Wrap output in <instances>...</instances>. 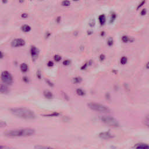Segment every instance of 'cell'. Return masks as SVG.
<instances>
[{
	"label": "cell",
	"mask_w": 149,
	"mask_h": 149,
	"mask_svg": "<svg viewBox=\"0 0 149 149\" xmlns=\"http://www.w3.org/2000/svg\"><path fill=\"white\" fill-rule=\"evenodd\" d=\"M114 44V41H113V39L112 37H110V38H108L107 40V44H108V46H112Z\"/></svg>",
	"instance_id": "44dd1931"
},
{
	"label": "cell",
	"mask_w": 149,
	"mask_h": 149,
	"mask_svg": "<svg viewBox=\"0 0 149 149\" xmlns=\"http://www.w3.org/2000/svg\"><path fill=\"white\" fill-rule=\"evenodd\" d=\"M146 68L147 69H149V62L146 64Z\"/></svg>",
	"instance_id": "b9f144b4"
},
{
	"label": "cell",
	"mask_w": 149,
	"mask_h": 149,
	"mask_svg": "<svg viewBox=\"0 0 149 149\" xmlns=\"http://www.w3.org/2000/svg\"><path fill=\"white\" fill-rule=\"evenodd\" d=\"M74 1H78V0H74Z\"/></svg>",
	"instance_id": "ee69618b"
},
{
	"label": "cell",
	"mask_w": 149,
	"mask_h": 149,
	"mask_svg": "<svg viewBox=\"0 0 149 149\" xmlns=\"http://www.w3.org/2000/svg\"><path fill=\"white\" fill-rule=\"evenodd\" d=\"M127 61H128V59L126 56H122V57L121 58L120 62L122 65H125V64L127 63Z\"/></svg>",
	"instance_id": "e0dca14e"
},
{
	"label": "cell",
	"mask_w": 149,
	"mask_h": 149,
	"mask_svg": "<svg viewBox=\"0 0 149 149\" xmlns=\"http://www.w3.org/2000/svg\"><path fill=\"white\" fill-rule=\"evenodd\" d=\"M37 76L39 79L41 78V72H40V71H38V72H37Z\"/></svg>",
	"instance_id": "74e56055"
},
{
	"label": "cell",
	"mask_w": 149,
	"mask_h": 149,
	"mask_svg": "<svg viewBox=\"0 0 149 149\" xmlns=\"http://www.w3.org/2000/svg\"><path fill=\"white\" fill-rule=\"evenodd\" d=\"M116 18V15L115 13H112L111 14V20H110V23H112L114 21L115 19Z\"/></svg>",
	"instance_id": "cb8c5ba5"
},
{
	"label": "cell",
	"mask_w": 149,
	"mask_h": 149,
	"mask_svg": "<svg viewBox=\"0 0 149 149\" xmlns=\"http://www.w3.org/2000/svg\"><path fill=\"white\" fill-rule=\"evenodd\" d=\"M61 20V16H58V17H57V18L56 19V21L57 23H60Z\"/></svg>",
	"instance_id": "d590c367"
},
{
	"label": "cell",
	"mask_w": 149,
	"mask_h": 149,
	"mask_svg": "<svg viewBox=\"0 0 149 149\" xmlns=\"http://www.w3.org/2000/svg\"><path fill=\"white\" fill-rule=\"evenodd\" d=\"M99 20L100 25L101 26H103V25L105 24V21H106V18H105V15L102 14L101 15H100L99 17Z\"/></svg>",
	"instance_id": "9c48e42d"
},
{
	"label": "cell",
	"mask_w": 149,
	"mask_h": 149,
	"mask_svg": "<svg viewBox=\"0 0 149 149\" xmlns=\"http://www.w3.org/2000/svg\"><path fill=\"white\" fill-rule=\"evenodd\" d=\"M143 123L146 126L149 128V117H147L146 120L143 121Z\"/></svg>",
	"instance_id": "d4e9b609"
},
{
	"label": "cell",
	"mask_w": 149,
	"mask_h": 149,
	"mask_svg": "<svg viewBox=\"0 0 149 149\" xmlns=\"http://www.w3.org/2000/svg\"><path fill=\"white\" fill-rule=\"evenodd\" d=\"M25 44V40L22 38H16L12 41L11 46L13 47H19L23 46Z\"/></svg>",
	"instance_id": "8992f818"
},
{
	"label": "cell",
	"mask_w": 149,
	"mask_h": 149,
	"mask_svg": "<svg viewBox=\"0 0 149 149\" xmlns=\"http://www.w3.org/2000/svg\"><path fill=\"white\" fill-rule=\"evenodd\" d=\"M11 111L14 115L22 119L33 120L36 118L35 113L32 110L26 108H12L11 110Z\"/></svg>",
	"instance_id": "7a4b0ae2"
},
{
	"label": "cell",
	"mask_w": 149,
	"mask_h": 149,
	"mask_svg": "<svg viewBox=\"0 0 149 149\" xmlns=\"http://www.w3.org/2000/svg\"><path fill=\"white\" fill-rule=\"evenodd\" d=\"M9 147H7L5 146H2V145H0V149H9Z\"/></svg>",
	"instance_id": "8d00e7d4"
},
{
	"label": "cell",
	"mask_w": 149,
	"mask_h": 149,
	"mask_svg": "<svg viewBox=\"0 0 149 149\" xmlns=\"http://www.w3.org/2000/svg\"><path fill=\"white\" fill-rule=\"evenodd\" d=\"M88 107L91 110L101 112H109L110 111V110L108 107L100 104L90 102V103L88 104Z\"/></svg>",
	"instance_id": "277c9868"
},
{
	"label": "cell",
	"mask_w": 149,
	"mask_h": 149,
	"mask_svg": "<svg viewBox=\"0 0 149 149\" xmlns=\"http://www.w3.org/2000/svg\"><path fill=\"white\" fill-rule=\"evenodd\" d=\"M7 2H8V0H2V2L3 4H6Z\"/></svg>",
	"instance_id": "ab89813d"
},
{
	"label": "cell",
	"mask_w": 149,
	"mask_h": 149,
	"mask_svg": "<svg viewBox=\"0 0 149 149\" xmlns=\"http://www.w3.org/2000/svg\"><path fill=\"white\" fill-rule=\"evenodd\" d=\"M105 58V56H104V54H101L100 56H99V59L100 61H103L104 60V59Z\"/></svg>",
	"instance_id": "f1b7e54d"
},
{
	"label": "cell",
	"mask_w": 149,
	"mask_h": 149,
	"mask_svg": "<svg viewBox=\"0 0 149 149\" xmlns=\"http://www.w3.org/2000/svg\"><path fill=\"white\" fill-rule=\"evenodd\" d=\"M46 82H47V83H48V84L49 86H51V87H53V86H54V84H53V83H51V82L50 81V80H48V79H47L46 80Z\"/></svg>",
	"instance_id": "d6a6232c"
},
{
	"label": "cell",
	"mask_w": 149,
	"mask_h": 149,
	"mask_svg": "<svg viewBox=\"0 0 149 149\" xmlns=\"http://www.w3.org/2000/svg\"><path fill=\"white\" fill-rule=\"evenodd\" d=\"M47 148H49V147H44V146H39L35 147V149H47Z\"/></svg>",
	"instance_id": "e575fe53"
},
{
	"label": "cell",
	"mask_w": 149,
	"mask_h": 149,
	"mask_svg": "<svg viewBox=\"0 0 149 149\" xmlns=\"http://www.w3.org/2000/svg\"><path fill=\"white\" fill-rule=\"evenodd\" d=\"M61 56H59V55H56V56H54V60L56 61V62L60 61L61 60Z\"/></svg>",
	"instance_id": "603a6c76"
},
{
	"label": "cell",
	"mask_w": 149,
	"mask_h": 149,
	"mask_svg": "<svg viewBox=\"0 0 149 149\" xmlns=\"http://www.w3.org/2000/svg\"><path fill=\"white\" fill-rule=\"evenodd\" d=\"M22 30L25 33L29 32L31 30V27L28 25H24L22 26Z\"/></svg>",
	"instance_id": "7c38bea8"
},
{
	"label": "cell",
	"mask_w": 149,
	"mask_h": 149,
	"mask_svg": "<svg viewBox=\"0 0 149 149\" xmlns=\"http://www.w3.org/2000/svg\"><path fill=\"white\" fill-rule=\"evenodd\" d=\"M76 92L77 94L80 96H83L85 95V92H84V90L81 89H77V90H76Z\"/></svg>",
	"instance_id": "9a60e30c"
},
{
	"label": "cell",
	"mask_w": 149,
	"mask_h": 149,
	"mask_svg": "<svg viewBox=\"0 0 149 149\" xmlns=\"http://www.w3.org/2000/svg\"><path fill=\"white\" fill-rule=\"evenodd\" d=\"M3 56H4V55H3V54L2 52L0 51V58H1L3 57Z\"/></svg>",
	"instance_id": "f35d334b"
},
{
	"label": "cell",
	"mask_w": 149,
	"mask_h": 149,
	"mask_svg": "<svg viewBox=\"0 0 149 149\" xmlns=\"http://www.w3.org/2000/svg\"><path fill=\"white\" fill-rule=\"evenodd\" d=\"M122 41L123 43H128V41H130V38H129V37H128L127 36H123L122 37Z\"/></svg>",
	"instance_id": "d6986e66"
},
{
	"label": "cell",
	"mask_w": 149,
	"mask_h": 149,
	"mask_svg": "<svg viewBox=\"0 0 149 149\" xmlns=\"http://www.w3.org/2000/svg\"><path fill=\"white\" fill-rule=\"evenodd\" d=\"M82 81V79L80 77H76L74 79V83H79Z\"/></svg>",
	"instance_id": "ffe728a7"
},
{
	"label": "cell",
	"mask_w": 149,
	"mask_h": 149,
	"mask_svg": "<svg viewBox=\"0 0 149 149\" xmlns=\"http://www.w3.org/2000/svg\"><path fill=\"white\" fill-rule=\"evenodd\" d=\"M58 115H59V113L56 112H54L51 113V114L44 115V116H46V117H57V116H58Z\"/></svg>",
	"instance_id": "2e32d148"
},
{
	"label": "cell",
	"mask_w": 149,
	"mask_h": 149,
	"mask_svg": "<svg viewBox=\"0 0 149 149\" xmlns=\"http://www.w3.org/2000/svg\"><path fill=\"white\" fill-rule=\"evenodd\" d=\"M92 33H93V32H92V31H90V30L88 31V35H92Z\"/></svg>",
	"instance_id": "60d3db41"
},
{
	"label": "cell",
	"mask_w": 149,
	"mask_h": 149,
	"mask_svg": "<svg viewBox=\"0 0 149 149\" xmlns=\"http://www.w3.org/2000/svg\"><path fill=\"white\" fill-rule=\"evenodd\" d=\"M43 94H44V97L48 99H51L53 97V93L48 90H45L43 92Z\"/></svg>",
	"instance_id": "30bf717a"
},
{
	"label": "cell",
	"mask_w": 149,
	"mask_h": 149,
	"mask_svg": "<svg viewBox=\"0 0 149 149\" xmlns=\"http://www.w3.org/2000/svg\"><path fill=\"white\" fill-rule=\"evenodd\" d=\"M7 126V123L3 121H0V128H4Z\"/></svg>",
	"instance_id": "4316f807"
},
{
	"label": "cell",
	"mask_w": 149,
	"mask_h": 149,
	"mask_svg": "<svg viewBox=\"0 0 149 149\" xmlns=\"http://www.w3.org/2000/svg\"><path fill=\"white\" fill-rule=\"evenodd\" d=\"M99 137L102 139L104 140H107V139H110L114 138V135H112L111 133L108 132H101L99 134Z\"/></svg>",
	"instance_id": "52a82bcc"
},
{
	"label": "cell",
	"mask_w": 149,
	"mask_h": 149,
	"mask_svg": "<svg viewBox=\"0 0 149 149\" xmlns=\"http://www.w3.org/2000/svg\"><path fill=\"white\" fill-rule=\"evenodd\" d=\"M62 64H63V65H65V66H68V65H69V64H71V61L66 59V60L64 61Z\"/></svg>",
	"instance_id": "83f0119b"
},
{
	"label": "cell",
	"mask_w": 149,
	"mask_h": 149,
	"mask_svg": "<svg viewBox=\"0 0 149 149\" xmlns=\"http://www.w3.org/2000/svg\"><path fill=\"white\" fill-rule=\"evenodd\" d=\"M35 130L32 128H19L6 131L4 133L7 137H28L35 135Z\"/></svg>",
	"instance_id": "6da1fadb"
},
{
	"label": "cell",
	"mask_w": 149,
	"mask_h": 149,
	"mask_svg": "<svg viewBox=\"0 0 149 149\" xmlns=\"http://www.w3.org/2000/svg\"><path fill=\"white\" fill-rule=\"evenodd\" d=\"M61 4L64 7H69V6L71 5V2H70V1H68V0H64V1H63L61 2Z\"/></svg>",
	"instance_id": "ac0fdd59"
},
{
	"label": "cell",
	"mask_w": 149,
	"mask_h": 149,
	"mask_svg": "<svg viewBox=\"0 0 149 149\" xmlns=\"http://www.w3.org/2000/svg\"><path fill=\"white\" fill-rule=\"evenodd\" d=\"M95 24H96V21H95V19H91L90 20V22H89V26L90 27H92V28H93L95 26Z\"/></svg>",
	"instance_id": "7402d4cb"
},
{
	"label": "cell",
	"mask_w": 149,
	"mask_h": 149,
	"mask_svg": "<svg viewBox=\"0 0 149 149\" xmlns=\"http://www.w3.org/2000/svg\"><path fill=\"white\" fill-rule=\"evenodd\" d=\"M20 70H21L22 72H26L28 71V65H27L26 64H22L21 65H20Z\"/></svg>",
	"instance_id": "4fadbf2b"
},
{
	"label": "cell",
	"mask_w": 149,
	"mask_h": 149,
	"mask_svg": "<svg viewBox=\"0 0 149 149\" xmlns=\"http://www.w3.org/2000/svg\"><path fill=\"white\" fill-rule=\"evenodd\" d=\"M21 17L22 18H27L28 17V14L26 13H23L21 15Z\"/></svg>",
	"instance_id": "1f68e13d"
},
{
	"label": "cell",
	"mask_w": 149,
	"mask_h": 149,
	"mask_svg": "<svg viewBox=\"0 0 149 149\" xmlns=\"http://www.w3.org/2000/svg\"><path fill=\"white\" fill-rule=\"evenodd\" d=\"M136 149H149V146L148 144L144 143H140L136 144L135 146Z\"/></svg>",
	"instance_id": "8fae6325"
},
{
	"label": "cell",
	"mask_w": 149,
	"mask_h": 149,
	"mask_svg": "<svg viewBox=\"0 0 149 149\" xmlns=\"http://www.w3.org/2000/svg\"><path fill=\"white\" fill-rule=\"evenodd\" d=\"M145 2H146V0H143L142 1H141L140 2V4H139V5L137 7V9H140L141 8V7H142L143 5H144V4H145Z\"/></svg>",
	"instance_id": "484cf974"
},
{
	"label": "cell",
	"mask_w": 149,
	"mask_h": 149,
	"mask_svg": "<svg viewBox=\"0 0 149 149\" xmlns=\"http://www.w3.org/2000/svg\"><path fill=\"white\" fill-rule=\"evenodd\" d=\"M0 92L3 93H7L8 92V89L7 86L0 85Z\"/></svg>",
	"instance_id": "5bb4252c"
},
{
	"label": "cell",
	"mask_w": 149,
	"mask_h": 149,
	"mask_svg": "<svg viewBox=\"0 0 149 149\" xmlns=\"http://www.w3.org/2000/svg\"><path fill=\"white\" fill-rule=\"evenodd\" d=\"M30 53L32 57L33 58H37V56H38L39 52H38V49H37L35 46H32L30 50Z\"/></svg>",
	"instance_id": "ba28073f"
},
{
	"label": "cell",
	"mask_w": 149,
	"mask_h": 149,
	"mask_svg": "<svg viewBox=\"0 0 149 149\" xmlns=\"http://www.w3.org/2000/svg\"><path fill=\"white\" fill-rule=\"evenodd\" d=\"M89 65V64H88V62H87V63H85L84 64V65H83L81 67V69L82 70H84L86 69V68H87V66Z\"/></svg>",
	"instance_id": "4dcf8cb0"
},
{
	"label": "cell",
	"mask_w": 149,
	"mask_h": 149,
	"mask_svg": "<svg viewBox=\"0 0 149 149\" xmlns=\"http://www.w3.org/2000/svg\"><path fill=\"white\" fill-rule=\"evenodd\" d=\"M101 120L102 122L111 127L117 128L120 126V123L118 122V121L111 116L103 115L101 117Z\"/></svg>",
	"instance_id": "3957f363"
},
{
	"label": "cell",
	"mask_w": 149,
	"mask_h": 149,
	"mask_svg": "<svg viewBox=\"0 0 149 149\" xmlns=\"http://www.w3.org/2000/svg\"><path fill=\"white\" fill-rule=\"evenodd\" d=\"M1 79L5 84H11L13 82V78L9 72L7 71H4L1 74Z\"/></svg>",
	"instance_id": "5b68a950"
},
{
	"label": "cell",
	"mask_w": 149,
	"mask_h": 149,
	"mask_svg": "<svg viewBox=\"0 0 149 149\" xmlns=\"http://www.w3.org/2000/svg\"><path fill=\"white\" fill-rule=\"evenodd\" d=\"M146 9H142V11H141L140 15L142 16H144L146 14Z\"/></svg>",
	"instance_id": "f546056e"
},
{
	"label": "cell",
	"mask_w": 149,
	"mask_h": 149,
	"mask_svg": "<svg viewBox=\"0 0 149 149\" xmlns=\"http://www.w3.org/2000/svg\"><path fill=\"white\" fill-rule=\"evenodd\" d=\"M24 1H25V0H19V2H20V3L24 2Z\"/></svg>",
	"instance_id": "7bdbcfd3"
},
{
	"label": "cell",
	"mask_w": 149,
	"mask_h": 149,
	"mask_svg": "<svg viewBox=\"0 0 149 149\" xmlns=\"http://www.w3.org/2000/svg\"><path fill=\"white\" fill-rule=\"evenodd\" d=\"M47 65H48V66H49V67H51V66H53V65H54V63H53V61H49L48 62V64H47Z\"/></svg>",
	"instance_id": "836d02e7"
}]
</instances>
